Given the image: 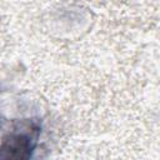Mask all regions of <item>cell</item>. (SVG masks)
<instances>
[{"instance_id": "6da1fadb", "label": "cell", "mask_w": 160, "mask_h": 160, "mask_svg": "<svg viewBox=\"0 0 160 160\" xmlns=\"http://www.w3.org/2000/svg\"><path fill=\"white\" fill-rule=\"evenodd\" d=\"M39 131L38 124L20 125V131L10 132L9 140L4 139L1 150L4 152L9 151L10 158H29L36 145Z\"/></svg>"}]
</instances>
